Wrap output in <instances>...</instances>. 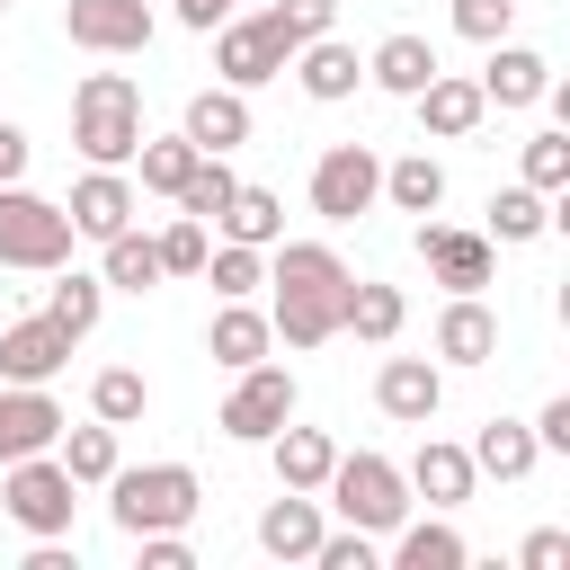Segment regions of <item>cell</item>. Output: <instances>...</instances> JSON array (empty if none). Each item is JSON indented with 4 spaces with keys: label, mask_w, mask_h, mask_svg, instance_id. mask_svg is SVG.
<instances>
[{
    "label": "cell",
    "mask_w": 570,
    "mask_h": 570,
    "mask_svg": "<svg viewBox=\"0 0 570 570\" xmlns=\"http://www.w3.org/2000/svg\"><path fill=\"white\" fill-rule=\"evenodd\" d=\"M285 62H294V53L276 45V27H267L258 9H249V18L232 9V18L214 27V71H223V89H267V80H285Z\"/></svg>",
    "instance_id": "10"
},
{
    "label": "cell",
    "mask_w": 570,
    "mask_h": 570,
    "mask_svg": "<svg viewBox=\"0 0 570 570\" xmlns=\"http://www.w3.org/2000/svg\"><path fill=\"white\" fill-rule=\"evenodd\" d=\"M543 89H552V62L534 45H517V36H499L490 62H481V98L490 107H543Z\"/></svg>",
    "instance_id": "18"
},
{
    "label": "cell",
    "mask_w": 570,
    "mask_h": 570,
    "mask_svg": "<svg viewBox=\"0 0 570 570\" xmlns=\"http://www.w3.org/2000/svg\"><path fill=\"white\" fill-rule=\"evenodd\" d=\"M71 330L53 321V312H27V321H9L0 330V383H53L62 365H71Z\"/></svg>",
    "instance_id": "11"
},
{
    "label": "cell",
    "mask_w": 570,
    "mask_h": 570,
    "mask_svg": "<svg viewBox=\"0 0 570 570\" xmlns=\"http://www.w3.org/2000/svg\"><path fill=\"white\" fill-rule=\"evenodd\" d=\"M321 490H285V499H267L258 508V552L267 561H312V543H321Z\"/></svg>",
    "instance_id": "19"
},
{
    "label": "cell",
    "mask_w": 570,
    "mask_h": 570,
    "mask_svg": "<svg viewBox=\"0 0 570 570\" xmlns=\"http://www.w3.org/2000/svg\"><path fill=\"white\" fill-rule=\"evenodd\" d=\"M214 232H223V240H249V249H276V240H285V196L240 178V187H232V205L214 214Z\"/></svg>",
    "instance_id": "29"
},
{
    "label": "cell",
    "mask_w": 570,
    "mask_h": 570,
    "mask_svg": "<svg viewBox=\"0 0 570 570\" xmlns=\"http://www.w3.org/2000/svg\"><path fill=\"white\" fill-rule=\"evenodd\" d=\"M525 187H543V196L570 187V134H561V125H552V134H525Z\"/></svg>",
    "instance_id": "41"
},
{
    "label": "cell",
    "mask_w": 570,
    "mask_h": 570,
    "mask_svg": "<svg viewBox=\"0 0 570 570\" xmlns=\"http://www.w3.org/2000/svg\"><path fill=\"white\" fill-rule=\"evenodd\" d=\"M383 196H392L401 214H436V205H445V169H436L428 151H401V160H383Z\"/></svg>",
    "instance_id": "35"
},
{
    "label": "cell",
    "mask_w": 570,
    "mask_h": 570,
    "mask_svg": "<svg viewBox=\"0 0 570 570\" xmlns=\"http://www.w3.org/2000/svg\"><path fill=\"white\" fill-rule=\"evenodd\" d=\"M517 561H525V570H561V561H570V534H561V525H534V534L517 543Z\"/></svg>",
    "instance_id": "46"
},
{
    "label": "cell",
    "mask_w": 570,
    "mask_h": 570,
    "mask_svg": "<svg viewBox=\"0 0 570 570\" xmlns=\"http://www.w3.org/2000/svg\"><path fill=\"white\" fill-rule=\"evenodd\" d=\"M374 543H383V534H365V525H338V534L321 525V543H312V570H374V561H383Z\"/></svg>",
    "instance_id": "42"
},
{
    "label": "cell",
    "mask_w": 570,
    "mask_h": 570,
    "mask_svg": "<svg viewBox=\"0 0 570 570\" xmlns=\"http://www.w3.org/2000/svg\"><path fill=\"white\" fill-rule=\"evenodd\" d=\"M53 436H62V401L45 383H0V463L53 454Z\"/></svg>",
    "instance_id": "14"
},
{
    "label": "cell",
    "mask_w": 570,
    "mask_h": 570,
    "mask_svg": "<svg viewBox=\"0 0 570 570\" xmlns=\"http://www.w3.org/2000/svg\"><path fill=\"white\" fill-rule=\"evenodd\" d=\"M490 249H499L490 232H454V223H419V258H428V276H436L445 294H481V285H490V267H499Z\"/></svg>",
    "instance_id": "12"
},
{
    "label": "cell",
    "mask_w": 570,
    "mask_h": 570,
    "mask_svg": "<svg viewBox=\"0 0 570 570\" xmlns=\"http://www.w3.org/2000/svg\"><path fill=\"white\" fill-rule=\"evenodd\" d=\"M196 276H205L223 303H232V294H258V285H267V249H249V240H214Z\"/></svg>",
    "instance_id": "37"
},
{
    "label": "cell",
    "mask_w": 570,
    "mask_h": 570,
    "mask_svg": "<svg viewBox=\"0 0 570 570\" xmlns=\"http://www.w3.org/2000/svg\"><path fill=\"white\" fill-rule=\"evenodd\" d=\"M374 410L401 419V428H428V419L445 410V365H436V356H383V374H374Z\"/></svg>",
    "instance_id": "13"
},
{
    "label": "cell",
    "mask_w": 570,
    "mask_h": 570,
    "mask_svg": "<svg viewBox=\"0 0 570 570\" xmlns=\"http://www.w3.org/2000/svg\"><path fill=\"white\" fill-rule=\"evenodd\" d=\"M134 543H142V570H196L187 525H169V534H134Z\"/></svg>",
    "instance_id": "44"
},
{
    "label": "cell",
    "mask_w": 570,
    "mask_h": 570,
    "mask_svg": "<svg viewBox=\"0 0 570 570\" xmlns=\"http://www.w3.org/2000/svg\"><path fill=\"white\" fill-rule=\"evenodd\" d=\"M267 463H276V490H321L330 481V463H338V445H330V428H276L267 436Z\"/></svg>",
    "instance_id": "25"
},
{
    "label": "cell",
    "mask_w": 570,
    "mask_h": 570,
    "mask_svg": "<svg viewBox=\"0 0 570 570\" xmlns=\"http://www.w3.org/2000/svg\"><path fill=\"white\" fill-rule=\"evenodd\" d=\"M285 419H294V374L258 356V365H240V374H232V401H223V419H214V428H223L232 445H267Z\"/></svg>",
    "instance_id": "8"
},
{
    "label": "cell",
    "mask_w": 570,
    "mask_h": 570,
    "mask_svg": "<svg viewBox=\"0 0 570 570\" xmlns=\"http://www.w3.org/2000/svg\"><path fill=\"white\" fill-rule=\"evenodd\" d=\"M463 454H472V472H490V481H525V472L543 463V445H534L525 419H481V436H472Z\"/></svg>",
    "instance_id": "28"
},
{
    "label": "cell",
    "mask_w": 570,
    "mask_h": 570,
    "mask_svg": "<svg viewBox=\"0 0 570 570\" xmlns=\"http://www.w3.org/2000/svg\"><path fill=\"white\" fill-rule=\"evenodd\" d=\"M267 285H276L267 330H276L285 347H330V338H338L347 258H338L330 240H276V249H267Z\"/></svg>",
    "instance_id": "1"
},
{
    "label": "cell",
    "mask_w": 570,
    "mask_h": 570,
    "mask_svg": "<svg viewBox=\"0 0 570 570\" xmlns=\"http://www.w3.org/2000/svg\"><path fill=\"white\" fill-rule=\"evenodd\" d=\"M436 356H445V365H490V356H499V312H490L481 294H454V303L436 312Z\"/></svg>",
    "instance_id": "22"
},
{
    "label": "cell",
    "mask_w": 570,
    "mask_h": 570,
    "mask_svg": "<svg viewBox=\"0 0 570 570\" xmlns=\"http://www.w3.org/2000/svg\"><path fill=\"white\" fill-rule=\"evenodd\" d=\"M53 463H62L80 490H98V481H107L125 454H116V428H107V419H89V428H71V419H62V436H53Z\"/></svg>",
    "instance_id": "30"
},
{
    "label": "cell",
    "mask_w": 570,
    "mask_h": 570,
    "mask_svg": "<svg viewBox=\"0 0 570 570\" xmlns=\"http://www.w3.org/2000/svg\"><path fill=\"white\" fill-rule=\"evenodd\" d=\"M0 9H9V0H0Z\"/></svg>",
    "instance_id": "49"
},
{
    "label": "cell",
    "mask_w": 570,
    "mask_h": 570,
    "mask_svg": "<svg viewBox=\"0 0 570 570\" xmlns=\"http://www.w3.org/2000/svg\"><path fill=\"white\" fill-rule=\"evenodd\" d=\"M321 499L338 508V525H365V534H392L410 517V481H401L392 454H338L330 481H321Z\"/></svg>",
    "instance_id": "5"
},
{
    "label": "cell",
    "mask_w": 570,
    "mask_h": 570,
    "mask_svg": "<svg viewBox=\"0 0 570 570\" xmlns=\"http://www.w3.org/2000/svg\"><path fill=\"white\" fill-rule=\"evenodd\" d=\"M534 445H543V454H570V392H552V401L534 410Z\"/></svg>",
    "instance_id": "45"
},
{
    "label": "cell",
    "mask_w": 570,
    "mask_h": 570,
    "mask_svg": "<svg viewBox=\"0 0 570 570\" xmlns=\"http://www.w3.org/2000/svg\"><path fill=\"white\" fill-rule=\"evenodd\" d=\"M472 561V543L445 525V508L436 517H401L392 525V570H463Z\"/></svg>",
    "instance_id": "26"
},
{
    "label": "cell",
    "mask_w": 570,
    "mask_h": 570,
    "mask_svg": "<svg viewBox=\"0 0 570 570\" xmlns=\"http://www.w3.org/2000/svg\"><path fill=\"white\" fill-rule=\"evenodd\" d=\"M401 481H410V499H428V508H463L481 472H472V454H463V445H445V436H428V445L410 454V472H401Z\"/></svg>",
    "instance_id": "23"
},
{
    "label": "cell",
    "mask_w": 570,
    "mask_h": 570,
    "mask_svg": "<svg viewBox=\"0 0 570 570\" xmlns=\"http://www.w3.org/2000/svg\"><path fill=\"white\" fill-rule=\"evenodd\" d=\"M410 107H419V134H428V142H463V134H481V116H490L481 80H463V71H445V62H436V80H428Z\"/></svg>",
    "instance_id": "15"
},
{
    "label": "cell",
    "mask_w": 570,
    "mask_h": 570,
    "mask_svg": "<svg viewBox=\"0 0 570 570\" xmlns=\"http://www.w3.org/2000/svg\"><path fill=\"white\" fill-rule=\"evenodd\" d=\"M45 312H53L71 338H89V330H98V312H107V276H89V267H71V258H62V267H53V294H45Z\"/></svg>",
    "instance_id": "32"
},
{
    "label": "cell",
    "mask_w": 570,
    "mask_h": 570,
    "mask_svg": "<svg viewBox=\"0 0 570 570\" xmlns=\"http://www.w3.org/2000/svg\"><path fill=\"white\" fill-rule=\"evenodd\" d=\"M232 187H240V178H232V151H196V169H187V187H178L169 205H178V214H196V223L214 232V214L232 205Z\"/></svg>",
    "instance_id": "36"
},
{
    "label": "cell",
    "mask_w": 570,
    "mask_h": 570,
    "mask_svg": "<svg viewBox=\"0 0 570 570\" xmlns=\"http://www.w3.org/2000/svg\"><path fill=\"white\" fill-rule=\"evenodd\" d=\"M71 214L53 205V196H36L27 178H9L0 187V267H27V276H53L62 258H71Z\"/></svg>",
    "instance_id": "4"
},
{
    "label": "cell",
    "mask_w": 570,
    "mask_h": 570,
    "mask_svg": "<svg viewBox=\"0 0 570 570\" xmlns=\"http://www.w3.org/2000/svg\"><path fill=\"white\" fill-rule=\"evenodd\" d=\"M205 347H214V365H223V374H240V365H258V356L276 347V330H267V312H258L249 294H232V303H214Z\"/></svg>",
    "instance_id": "20"
},
{
    "label": "cell",
    "mask_w": 570,
    "mask_h": 570,
    "mask_svg": "<svg viewBox=\"0 0 570 570\" xmlns=\"http://www.w3.org/2000/svg\"><path fill=\"white\" fill-rule=\"evenodd\" d=\"M9 178H27V134H18V125H0V187H9Z\"/></svg>",
    "instance_id": "48"
},
{
    "label": "cell",
    "mask_w": 570,
    "mask_h": 570,
    "mask_svg": "<svg viewBox=\"0 0 570 570\" xmlns=\"http://www.w3.org/2000/svg\"><path fill=\"white\" fill-rule=\"evenodd\" d=\"M517 27V0H454V36L463 45H499Z\"/></svg>",
    "instance_id": "43"
},
{
    "label": "cell",
    "mask_w": 570,
    "mask_h": 570,
    "mask_svg": "<svg viewBox=\"0 0 570 570\" xmlns=\"http://www.w3.org/2000/svg\"><path fill=\"white\" fill-rule=\"evenodd\" d=\"M543 232H552V196H543V187H525V178H517V187H499V196H490V240H508V249H517V240H543Z\"/></svg>",
    "instance_id": "33"
},
{
    "label": "cell",
    "mask_w": 570,
    "mask_h": 570,
    "mask_svg": "<svg viewBox=\"0 0 570 570\" xmlns=\"http://www.w3.org/2000/svg\"><path fill=\"white\" fill-rule=\"evenodd\" d=\"M0 508H9L18 534H71L80 481H71L53 454H18V463H0Z\"/></svg>",
    "instance_id": "6"
},
{
    "label": "cell",
    "mask_w": 570,
    "mask_h": 570,
    "mask_svg": "<svg viewBox=\"0 0 570 570\" xmlns=\"http://www.w3.org/2000/svg\"><path fill=\"white\" fill-rule=\"evenodd\" d=\"M62 36H71L80 53L125 62V53H142V45L160 36V18H151V0H62Z\"/></svg>",
    "instance_id": "9"
},
{
    "label": "cell",
    "mask_w": 570,
    "mask_h": 570,
    "mask_svg": "<svg viewBox=\"0 0 570 570\" xmlns=\"http://www.w3.org/2000/svg\"><path fill=\"white\" fill-rule=\"evenodd\" d=\"M71 142H80L89 169H125L134 142H142V89L125 71H89L71 89Z\"/></svg>",
    "instance_id": "3"
},
{
    "label": "cell",
    "mask_w": 570,
    "mask_h": 570,
    "mask_svg": "<svg viewBox=\"0 0 570 570\" xmlns=\"http://www.w3.org/2000/svg\"><path fill=\"white\" fill-rule=\"evenodd\" d=\"M151 249H160V276H196V267H205V249H214V232H205L196 214H169V223L151 232Z\"/></svg>",
    "instance_id": "39"
},
{
    "label": "cell",
    "mask_w": 570,
    "mask_h": 570,
    "mask_svg": "<svg viewBox=\"0 0 570 570\" xmlns=\"http://www.w3.org/2000/svg\"><path fill=\"white\" fill-rule=\"evenodd\" d=\"M365 80H374V89H392V98H419V89L436 80V45L401 27V36H383V45L365 53Z\"/></svg>",
    "instance_id": "27"
},
{
    "label": "cell",
    "mask_w": 570,
    "mask_h": 570,
    "mask_svg": "<svg viewBox=\"0 0 570 570\" xmlns=\"http://www.w3.org/2000/svg\"><path fill=\"white\" fill-rule=\"evenodd\" d=\"M178 134H187L196 151H240V142H249V89H223V80H214V89H196Z\"/></svg>",
    "instance_id": "21"
},
{
    "label": "cell",
    "mask_w": 570,
    "mask_h": 570,
    "mask_svg": "<svg viewBox=\"0 0 570 570\" xmlns=\"http://www.w3.org/2000/svg\"><path fill=\"white\" fill-rule=\"evenodd\" d=\"M267 27H276V45L294 53V45H312V36H330L338 27V0H276V9H258Z\"/></svg>",
    "instance_id": "40"
},
{
    "label": "cell",
    "mask_w": 570,
    "mask_h": 570,
    "mask_svg": "<svg viewBox=\"0 0 570 570\" xmlns=\"http://www.w3.org/2000/svg\"><path fill=\"white\" fill-rule=\"evenodd\" d=\"M151 410V383H142V365H107L98 383H89V419H107V428H134Z\"/></svg>",
    "instance_id": "38"
},
{
    "label": "cell",
    "mask_w": 570,
    "mask_h": 570,
    "mask_svg": "<svg viewBox=\"0 0 570 570\" xmlns=\"http://www.w3.org/2000/svg\"><path fill=\"white\" fill-rule=\"evenodd\" d=\"M107 490V517H116V534L134 543V534H169V525H196V508H205V490H196V472L187 463H142V472H107L98 481Z\"/></svg>",
    "instance_id": "2"
},
{
    "label": "cell",
    "mask_w": 570,
    "mask_h": 570,
    "mask_svg": "<svg viewBox=\"0 0 570 570\" xmlns=\"http://www.w3.org/2000/svg\"><path fill=\"white\" fill-rule=\"evenodd\" d=\"M374 196H383V151L374 142H330L312 160V214L321 223H356V214H374Z\"/></svg>",
    "instance_id": "7"
},
{
    "label": "cell",
    "mask_w": 570,
    "mask_h": 570,
    "mask_svg": "<svg viewBox=\"0 0 570 570\" xmlns=\"http://www.w3.org/2000/svg\"><path fill=\"white\" fill-rule=\"evenodd\" d=\"M294 80H303V98L312 107H338V98H356V80H365V53L330 27V36H312V45H294Z\"/></svg>",
    "instance_id": "17"
},
{
    "label": "cell",
    "mask_w": 570,
    "mask_h": 570,
    "mask_svg": "<svg viewBox=\"0 0 570 570\" xmlns=\"http://www.w3.org/2000/svg\"><path fill=\"white\" fill-rule=\"evenodd\" d=\"M232 9H240V0H178V27H187V36H214Z\"/></svg>",
    "instance_id": "47"
},
{
    "label": "cell",
    "mask_w": 570,
    "mask_h": 570,
    "mask_svg": "<svg viewBox=\"0 0 570 570\" xmlns=\"http://www.w3.org/2000/svg\"><path fill=\"white\" fill-rule=\"evenodd\" d=\"M134 169H142V196H178L187 169H196V142L187 134H142L134 142Z\"/></svg>",
    "instance_id": "34"
},
{
    "label": "cell",
    "mask_w": 570,
    "mask_h": 570,
    "mask_svg": "<svg viewBox=\"0 0 570 570\" xmlns=\"http://www.w3.org/2000/svg\"><path fill=\"white\" fill-rule=\"evenodd\" d=\"M98 249H107V258H98V276H107L116 294H151V285H160V249H151V232H134V223H125V232H107Z\"/></svg>",
    "instance_id": "31"
},
{
    "label": "cell",
    "mask_w": 570,
    "mask_h": 570,
    "mask_svg": "<svg viewBox=\"0 0 570 570\" xmlns=\"http://www.w3.org/2000/svg\"><path fill=\"white\" fill-rule=\"evenodd\" d=\"M62 214H71V232H80V240H107V232H125V223L142 214V196H134V178H125V169H80Z\"/></svg>",
    "instance_id": "16"
},
{
    "label": "cell",
    "mask_w": 570,
    "mask_h": 570,
    "mask_svg": "<svg viewBox=\"0 0 570 570\" xmlns=\"http://www.w3.org/2000/svg\"><path fill=\"white\" fill-rule=\"evenodd\" d=\"M401 321H410V303H401V285H383V276H347V303H338V330H356L365 347H392V338H401Z\"/></svg>",
    "instance_id": "24"
}]
</instances>
